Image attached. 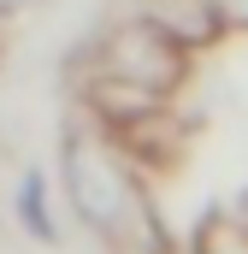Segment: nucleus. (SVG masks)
<instances>
[{"mask_svg":"<svg viewBox=\"0 0 248 254\" xmlns=\"http://www.w3.org/2000/svg\"><path fill=\"white\" fill-rule=\"evenodd\" d=\"M189 71V48L184 30L160 24V18H130L119 24L107 42H101V77L119 89V95H136V101H166Z\"/></svg>","mask_w":248,"mask_h":254,"instance_id":"obj_2","label":"nucleus"},{"mask_svg":"<svg viewBox=\"0 0 248 254\" xmlns=\"http://www.w3.org/2000/svg\"><path fill=\"white\" fill-rule=\"evenodd\" d=\"M219 30H248V0H201Z\"/></svg>","mask_w":248,"mask_h":254,"instance_id":"obj_4","label":"nucleus"},{"mask_svg":"<svg viewBox=\"0 0 248 254\" xmlns=\"http://www.w3.org/2000/svg\"><path fill=\"white\" fill-rule=\"evenodd\" d=\"M12 213H18V225L36 237V243H54V219H48V178L42 172H24V184L12 195Z\"/></svg>","mask_w":248,"mask_h":254,"instance_id":"obj_3","label":"nucleus"},{"mask_svg":"<svg viewBox=\"0 0 248 254\" xmlns=\"http://www.w3.org/2000/svg\"><path fill=\"white\" fill-rule=\"evenodd\" d=\"M60 184L71 213L113 249H130L148 237V201L136 172L124 166V154L101 130H65L60 142Z\"/></svg>","mask_w":248,"mask_h":254,"instance_id":"obj_1","label":"nucleus"},{"mask_svg":"<svg viewBox=\"0 0 248 254\" xmlns=\"http://www.w3.org/2000/svg\"><path fill=\"white\" fill-rule=\"evenodd\" d=\"M18 6H30V0H0V18H6V12H18Z\"/></svg>","mask_w":248,"mask_h":254,"instance_id":"obj_5","label":"nucleus"}]
</instances>
